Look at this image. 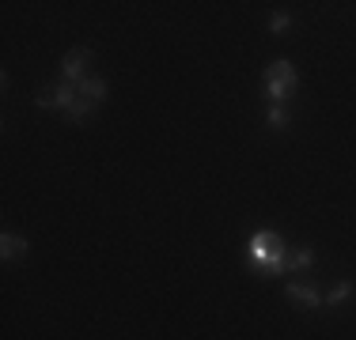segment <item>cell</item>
Masks as SVG:
<instances>
[{
	"label": "cell",
	"mask_w": 356,
	"mask_h": 340,
	"mask_svg": "<svg viewBox=\"0 0 356 340\" xmlns=\"http://www.w3.org/2000/svg\"><path fill=\"white\" fill-rule=\"evenodd\" d=\"M284 295L292 299L296 306H303V310H322V291L315 284H300V280H288L284 284Z\"/></svg>",
	"instance_id": "4"
},
{
	"label": "cell",
	"mask_w": 356,
	"mask_h": 340,
	"mask_svg": "<svg viewBox=\"0 0 356 340\" xmlns=\"http://www.w3.org/2000/svg\"><path fill=\"white\" fill-rule=\"evenodd\" d=\"M288 125H292V110H288V106H269V110H266V129L284 133Z\"/></svg>",
	"instance_id": "9"
},
{
	"label": "cell",
	"mask_w": 356,
	"mask_h": 340,
	"mask_svg": "<svg viewBox=\"0 0 356 340\" xmlns=\"http://www.w3.org/2000/svg\"><path fill=\"white\" fill-rule=\"evenodd\" d=\"M261 83H266L269 106H284L288 95L300 87V72H296V65L288 61V57H281V61L266 65V76H261Z\"/></svg>",
	"instance_id": "2"
},
{
	"label": "cell",
	"mask_w": 356,
	"mask_h": 340,
	"mask_svg": "<svg viewBox=\"0 0 356 340\" xmlns=\"http://www.w3.org/2000/svg\"><path fill=\"white\" fill-rule=\"evenodd\" d=\"M76 95H80V99H88L91 106H103L106 95H110V83L103 80V76H88V80H83L80 87H76Z\"/></svg>",
	"instance_id": "6"
},
{
	"label": "cell",
	"mask_w": 356,
	"mask_h": 340,
	"mask_svg": "<svg viewBox=\"0 0 356 340\" xmlns=\"http://www.w3.org/2000/svg\"><path fill=\"white\" fill-rule=\"evenodd\" d=\"M91 49H83V46H76V49H69L65 53V61H61V83H72V87H80L83 80H88V68H91Z\"/></svg>",
	"instance_id": "3"
},
{
	"label": "cell",
	"mask_w": 356,
	"mask_h": 340,
	"mask_svg": "<svg viewBox=\"0 0 356 340\" xmlns=\"http://www.w3.org/2000/svg\"><path fill=\"white\" fill-rule=\"evenodd\" d=\"M311 265H315V246H300L296 253H288V272H307Z\"/></svg>",
	"instance_id": "8"
},
{
	"label": "cell",
	"mask_w": 356,
	"mask_h": 340,
	"mask_svg": "<svg viewBox=\"0 0 356 340\" xmlns=\"http://www.w3.org/2000/svg\"><path fill=\"white\" fill-rule=\"evenodd\" d=\"M288 27H292V15H288V12H273V15H269V34H284Z\"/></svg>",
	"instance_id": "11"
},
{
	"label": "cell",
	"mask_w": 356,
	"mask_h": 340,
	"mask_svg": "<svg viewBox=\"0 0 356 340\" xmlns=\"http://www.w3.org/2000/svg\"><path fill=\"white\" fill-rule=\"evenodd\" d=\"M27 253H31V242L23 235H12V231H4L0 235V257L12 265V261H27Z\"/></svg>",
	"instance_id": "5"
},
{
	"label": "cell",
	"mask_w": 356,
	"mask_h": 340,
	"mask_svg": "<svg viewBox=\"0 0 356 340\" xmlns=\"http://www.w3.org/2000/svg\"><path fill=\"white\" fill-rule=\"evenodd\" d=\"M247 250H250V257L269 272V276H281V272L288 269V246H284V238L277 231H254L250 242H247Z\"/></svg>",
	"instance_id": "1"
},
{
	"label": "cell",
	"mask_w": 356,
	"mask_h": 340,
	"mask_svg": "<svg viewBox=\"0 0 356 340\" xmlns=\"http://www.w3.org/2000/svg\"><path fill=\"white\" fill-rule=\"evenodd\" d=\"M353 291H356V287H353V280H337V284L330 287L326 295H322V306H326V310H334V306H341V303L349 299Z\"/></svg>",
	"instance_id": "7"
},
{
	"label": "cell",
	"mask_w": 356,
	"mask_h": 340,
	"mask_svg": "<svg viewBox=\"0 0 356 340\" xmlns=\"http://www.w3.org/2000/svg\"><path fill=\"white\" fill-rule=\"evenodd\" d=\"M99 106H91L88 99H76L69 110H65V121H72V125H83V121H91V114H95Z\"/></svg>",
	"instance_id": "10"
}]
</instances>
